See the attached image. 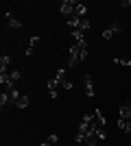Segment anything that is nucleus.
<instances>
[{
	"label": "nucleus",
	"instance_id": "1",
	"mask_svg": "<svg viewBox=\"0 0 131 146\" xmlns=\"http://www.w3.org/2000/svg\"><path fill=\"white\" fill-rule=\"evenodd\" d=\"M70 57H74V59H79V61L87 59V42L74 44V46L70 48Z\"/></svg>",
	"mask_w": 131,
	"mask_h": 146
},
{
	"label": "nucleus",
	"instance_id": "2",
	"mask_svg": "<svg viewBox=\"0 0 131 146\" xmlns=\"http://www.w3.org/2000/svg\"><path fill=\"white\" fill-rule=\"evenodd\" d=\"M103 127H105V116H103V111L94 109V113H92V131L94 129H103Z\"/></svg>",
	"mask_w": 131,
	"mask_h": 146
},
{
	"label": "nucleus",
	"instance_id": "3",
	"mask_svg": "<svg viewBox=\"0 0 131 146\" xmlns=\"http://www.w3.org/2000/svg\"><path fill=\"white\" fill-rule=\"evenodd\" d=\"M74 7H76L74 0H63V2H61V13L66 15V18L74 15Z\"/></svg>",
	"mask_w": 131,
	"mask_h": 146
},
{
	"label": "nucleus",
	"instance_id": "4",
	"mask_svg": "<svg viewBox=\"0 0 131 146\" xmlns=\"http://www.w3.org/2000/svg\"><path fill=\"white\" fill-rule=\"evenodd\" d=\"M57 81H59V85L63 87V90H72V83H70L68 79H66V68H61L59 72H57V76H55Z\"/></svg>",
	"mask_w": 131,
	"mask_h": 146
},
{
	"label": "nucleus",
	"instance_id": "5",
	"mask_svg": "<svg viewBox=\"0 0 131 146\" xmlns=\"http://www.w3.org/2000/svg\"><path fill=\"white\" fill-rule=\"evenodd\" d=\"M83 87H85V96L92 98V96H94V81H92V74H85V76H83Z\"/></svg>",
	"mask_w": 131,
	"mask_h": 146
},
{
	"label": "nucleus",
	"instance_id": "6",
	"mask_svg": "<svg viewBox=\"0 0 131 146\" xmlns=\"http://www.w3.org/2000/svg\"><path fill=\"white\" fill-rule=\"evenodd\" d=\"M100 142V135H98V131L94 129V131H90V133H85V142L83 144H87V146H96Z\"/></svg>",
	"mask_w": 131,
	"mask_h": 146
},
{
	"label": "nucleus",
	"instance_id": "7",
	"mask_svg": "<svg viewBox=\"0 0 131 146\" xmlns=\"http://www.w3.org/2000/svg\"><path fill=\"white\" fill-rule=\"evenodd\" d=\"M29 103H31V100H29V96H26V94H20V98L13 103V107H18V109H26V107H29Z\"/></svg>",
	"mask_w": 131,
	"mask_h": 146
},
{
	"label": "nucleus",
	"instance_id": "8",
	"mask_svg": "<svg viewBox=\"0 0 131 146\" xmlns=\"http://www.w3.org/2000/svg\"><path fill=\"white\" fill-rule=\"evenodd\" d=\"M57 87H59V81L50 79L48 81V94H50V98H57Z\"/></svg>",
	"mask_w": 131,
	"mask_h": 146
},
{
	"label": "nucleus",
	"instance_id": "9",
	"mask_svg": "<svg viewBox=\"0 0 131 146\" xmlns=\"http://www.w3.org/2000/svg\"><path fill=\"white\" fill-rule=\"evenodd\" d=\"M5 18L9 20V26H11V29H20V26H22V22H20V20H15L11 15V11H5Z\"/></svg>",
	"mask_w": 131,
	"mask_h": 146
},
{
	"label": "nucleus",
	"instance_id": "10",
	"mask_svg": "<svg viewBox=\"0 0 131 146\" xmlns=\"http://www.w3.org/2000/svg\"><path fill=\"white\" fill-rule=\"evenodd\" d=\"M120 118L122 120H131V105H122L120 107Z\"/></svg>",
	"mask_w": 131,
	"mask_h": 146
},
{
	"label": "nucleus",
	"instance_id": "11",
	"mask_svg": "<svg viewBox=\"0 0 131 146\" xmlns=\"http://www.w3.org/2000/svg\"><path fill=\"white\" fill-rule=\"evenodd\" d=\"M85 11H87V7L83 5V2H76V7H74V15H76V18H83Z\"/></svg>",
	"mask_w": 131,
	"mask_h": 146
},
{
	"label": "nucleus",
	"instance_id": "12",
	"mask_svg": "<svg viewBox=\"0 0 131 146\" xmlns=\"http://www.w3.org/2000/svg\"><path fill=\"white\" fill-rule=\"evenodd\" d=\"M9 63H11V57H9V55H2V57H0V72H2V70H7V68H9Z\"/></svg>",
	"mask_w": 131,
	"mask_h": 146
},
{
	"label": "nucleus",
	"instance_id": "13",
	"mask_svg": "<svg viewBox=\"0 0 131 146\" xmlns=\"http://www.w3.org/2000/svg\"><path fill=\"white\" fill-rule=\"evenodd\" d=\"M72 37L76 39V44L85 42V35H83V31H79V29H74V31H72Z\"/></svg>",
	"mask_w": 131,
	"mask_h": 146
},
{
	"label": "nucleus",
	"instance_id": "14",
	"mask_svg": "<svg viewBox=\"0 0 131 146\" xmlns=\"http://www.w3.org/2000/svg\"><path fill=\"white\" fill-rule=\"evenodd\" d=\"M9 103H11V96H9V92H7V94H0V105L5 107V105H9Z\"/></svg>",
	"mask_w": 131,
	"mask_h": 146
},
{
	"label": "nucleus",
	"instance_id": "15",
	"mask_svg": "<svg viewBox=\"0 0 131 146\" xmlns=\"http://www.w3.org/2000/svg\"><path fill=\"white\" fill-rule=\"evenodd\" d=\"M90 26H92V24H90V20H85V18H81V24H79V31H83V33H85V31H87V29H90Z\"/></svg>",
	"mask_w": 131,
	"mask_h": 146
},
{
	"label": "nucleus",
	"instance_id": "16",
	"mask_svg": "<svg viewBox=\"0 0 131 146\" xmlns=\"http://www.w3.org/2000/svg\"><path fill=\"white\" fill-rule=\"evenodd\" d=\"M114 63H116V66H127V68H129L131 59H114Z\"/></svg>",
	"mask_w": 131,
	"mask_h": 146
},
{
	"label": "nucleus",
	"instance_id": "17",
	"mask_svg": "<svg viewBox=\"0 0 131 146\" xmlns=\"http://www.w3.org/2000/svg\"><path fill=\"white\" fill-rule=\"evenodd\" d=\"M79 63H81V61H79V59H74V57H70V59H68V68H76Z\"/></svg>",
	"mask_w": 131,
	"mask_h": 146
},
{
	"label": "nucleus",
	"instance_id": "18",
	"mask_svg": "<svg viewBox=\"0 0 131 146\" xmlns=\"http://www.w3.org/2000/svg\"><path fill=\"white\" fill-rule=\"evenodd\" d=\"M112 31H114V33H122V24H120V22H114V24H112Z\"/></svg>",
	"mask_w": 131,
	"mask_h": 146
},
{
	"label": "nucleus",
	"instance_id": "19",
	"mask_svg": "<svg viewBox=\"0 0 131 146\" xmlns=\"http://www.w3.org/2000/svg\"><path fill=\"white\" fill-rule=\"evenodd\" d=\"M114 35H116V33H114L112 29H107V31H103V37H105V39H112Z\"/></svg>",
	"mask_w": 131,
	"mask_h": 146
},
{
	"label": "nucleus",
	"instance_id": "20",
	"mask_svg": "<svg viewBox=\"0 0 131 146\" xmlns=\"http://www.w3.org/2000/svg\"><path fill=\"white\" fill-rule=\"evenodd\" d=\"M48 144H57V142H59V137H57V133H53V135H48Z\"/></svg>",
	"mask_w": 131,
	"mask_h": 146
},
{
	"label": "nucleus",
	"instance_id": "21",
	"mask_svg": "<svg viewBox=\"0 0 131 146\" xmlns=\"http://www.w3.org/2000/svg\"><path fill=\"white\" fill-rule=\"evenodd\" d=\"M20 79H22V76H20L18 70H15V72H11V81H13V83H15V81H20Z\"/></svg>",
	"mask_w": 131,
	"mask_h": 146
},
{
	"label": "nucleus",
	"instance_id": "22",
	"mask_svg": "<svg viewBox=\"0 0 131 146\" xmlns=\"http://www.w3.org/2000/svg\"><path fill=\"white\" fill-rule=\"evenodd\" d=\"M96 131H98L100 140H105V137H107V131H105V127H103V129H96Z\"/></svg>",
	"mask_w": 131,
	"mask_h": 146
},
{
	"label": "nucleus",
	"instance_id": "23",
	"mask_svg": "<svg viewBox=\"0 0 131 146\" xmlns=\"http://www.w3.org/2000/svg\"><path fill=\"white\" fill-rule=\"evenodd\" d=\"M37 44H39V37H37V35H35V37H31V48H35Z\"/></svg>",
	"mask_w": 131,
	"mask_h": 146
},
{
	"label": "nucleus",
	"instance_id": "24",
	"mask_svg": "<svg viewBox=\"0 0 131 146\" xmlns=\"http://www.w3.org/2000/svg\"><path fill=\"white\" fill-rule=\"evenodd\" d=\"M118 129H127V120H122V118H118Z\"/></svg>",
	"mask_w": 131,
	"mask_h": 146
},
{
	"label": "nucleus",
	"instance_id": "25",
	"mask_svg": "<svg viewBox=\"0 0 131 146\" xmlns=\"http://www.w3.org/2000/svg\"><path fill=\"white\" fill-rule=\"evenodd\" d=\"M120 7H125V9H129V7H131V0H122V2H120Z\"/></svg>",
	"mask_w": 131,
	"mask_h": 146
},
{
	"label": "nucleus",
	"instance_id": "26",
	"mask_svg": "<svg viewBox=\"0 0 131 146\" xmlns=\"http://www.w3.org/2000/svg\"><path fill=\"white\" fill-rule=\"evenodd\" d=\"M33 52H35V48H31V46H29V48H26V57H33Z\"/></svg>",
	"mask_w": 131,
	"mask_h": 146
},
{
	"label": "nucleus",
	"instance_id": "27",
	"mask_svg": "<svg viewBox=\"0 0 131 146\" xmlns=\"http://www.w3.org/2000/svg\"><path fill=\"white\" fill-rule=\"evenodd\" d=\"M125 131H131V120H127V129Z\"/></svg>",
	"mask_w": 131,
	"mask_h": 146
},
{
	"label": "nucleus",
	"instance_id": "28",
	"mask_svg": "<svg viewBox=\"0 0 131 146\" xmlns=\"http://www.w3.org/2000/svg\"><path fill=\"white\" fill-rule=\"evenodd\" d=\"M39 146H53V144H48V142H44V144H39Z\"/></svg>",
	"mask_w": 131,
	"mask_h": 146
},
{
	"label": "nucleus",
	"instance_id": "29",
	"mask_svg": "<svg viewBox=\"0 0 131 146\" xmlns=\"http://www.w3.org/2000/svg\"><path fill=\"white\" fill-rule=\"evenodd\" d=\"M129 105H131V103H129Z\"/></svg>",
	"mask_w": 131,
	"mask_h": 146
}]
</instances>
